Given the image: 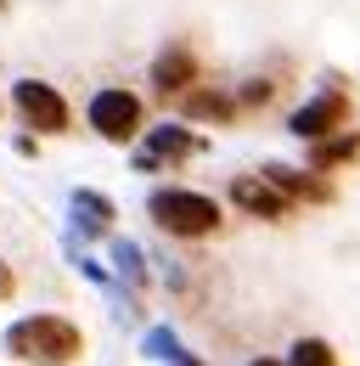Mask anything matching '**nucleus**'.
<instances>
[{
    "mask_svg": "<svg viewBox=\"0 0 360 366\" xmlns=\"http://www.w3.org/2000/svg\"><path fill=\"white\" fill-rule=\"evenodd\" d=\"M254 366H281V361H254Z\"/></svg>",
    "mask_w": 360,
    "mask_h": 366,
    "instance_id": "nucleus-15",
    "label": "nucleus"
},
{
    "mask_svg": "<svg viewBox=\"0 0 360 366\" xmlns=\"http://www.w3.org/2000/svg\"><path fill=\"white\" fill-rule=\"evenodd\" d=\"M6 293H11V276H6V265H0V299H6Z\"/></svg>",
    "mask_w": 360,
    "mask_h": 366,
    "instance_id": "nucleus-13",
    "label": "nucleus"
},
{
    "mask_svg": "<svg viewBox=\"0 0 360 366\" xmlns=\"http://www.w3.org/2000/svg\"><path fill=\"white\" fill-rule=\"evenodd\" d=\"M152 220L169 237H214L220 203H209L203 192H152Z\"/></svg>",
    "mask_w": 360,
    "mask_h": 366,
    "instance_id": "nucleus-2",
    "label": "nucleus"
},
{
    "mask_svg": "<svg viewBox=\"0 0 360 366\" xmlns=\"http://www.w3.org/2000/svg\"><path fill=\"white\" fill-rule=\"evenodd\" d=\"M6 350L34 366H68L79 361V327L62 316H29L17 327H6Z\"/></svg>",
    "mask_w": 360,
    "mask_h": 366,
    "instance_id": "nucleus-1",
    "label": "nucleus"
},
{
    "mask_svg": "<svg viewBox=\"0 0 360 366\" xmlns=\"http://www.w3.org/2000/svg\"><path fill=\"white\" fill-rule=\"evenodd\" d=\"M360 152V136H326V141H315V169H332V164H344V158H355Z\"/></svg>",
    "mask_w": 360,
    "mask_h": 366,
    "instance_id": "nucleus-11",
    "label": "nucleus"
},
{
    "mask_svg": "<svg viewBox=\"0 0 360 366\" xmlns=\"http://www.w3.org/2000/svg\"><path fill=\"white\" fill-rule=\"evenodd\" d=\"M191 152H197V136L180 130V124H164V130H152L146 147L135 152V169H164V164H180V158H191Z\"/></svg>",
    "mask_w": 360,
    "mask_h": 366,
    "instance_id": "nucleus-7",
    "label": "nucleus"
},
{
    "mask_svg": "<svg viewBox=\"0 0 360 366\" xmlns=\"http://www.w3.org/2000/svg\"><path fill=\"white\" fill-rule=\"evenodd\" d=\"M74 214H79V226H85V231H107L113 203H107V197H96V192H79V197H74Z\"/></svg>",
    "mask_w": 360,
    "mask_h": 366,
    "instance_id": "nucleus-10",
    "label": "nucleus"
},
{
    "mask_svg": "<svg viewBox=\"0 0 360 366\" xmlns=\"http://www.w3.org/2000/svg\"><path fill=\"white\" fill-rule=\"evenodd\" d=\"M186 113H191V119H231V113H236V102H231V96H214V91H197V85H191V91H186Z\"/></svg>",
    "mask_w": 360,
    "mask_h": 366,
    "instance_id": "nucleus-9",
    "label": "nucleus"
},
{
    "mask_svg": "<svg viewBox=\"0 0 360 366\" xmlns=\"http://www.w3.org/2000/svg\"><path fill=\"white\" fill-rule=\"evenodd\" d=\"M90 130L107 141H130L141 130V102L130 91H96L90 96Z\"/></svg>",
    "mask_w": 360,
    "mask_h": 366,
    "instance_id": "nucleus-4",
    "label": "nucleus"
},
{
    "mask_svg": "<svg viewBox=\"0 0 360 366\" xmlns=\"http://www.w3.org/2000/svg\"><path fill=\"white\" fill-rule=\"evenodd\" d=\"M231 203L248 209V214H259V220H287V209H293V197L270 175H236L231 181Z\"/></svg>",
    "mask_w": 360,
    "mask_h": 366,
    "instance_id": "nucleus-6",
    "label": "nucleus"
},
{
    "mask_svg": "<svg viewBox=\"0 0 360 366\" xmlns=\"http://www.w3.org/2000/svg\"><path fill=\"white\" fill-rule=\"evenodd\" d=\"M197 79V62H191V51L186 46H169L158 62H152V85L164 96H186V85Z\"/></svg>",
    "mask_w": 360,
    "mask_h": 366,
    "instance_id": "nucleus-8",
    "label": "nucleus"
},
{
    "mask_svg": "<svg viewBox=\"0 0 360 366\" xmlns=\"http://www.w3.org/2000/svg\"><path fill=\"white\" fill-rule=\"evenodd\" d=\"M287 366H338V361H332V350H326L321 338H299L293 355H287Z\"/></svg>",
    "mask_w": 360,
    "mask_h": 366,
    "instance_id": "nucleus-12",
    "label": "nucleus"
},
{
    "mask_svg": "<svg viewBox=\"0 0 360 366\" xmlns=\"http://www.w3.org/2000/svg\"><path fill=\"white\" fill-rule=\"evenodd\" d=\"M11 102H17V113H23L29 130H40V136L68 130V102L51 91L45 79H17V85H11Z\"/></svg>",
    "mask_w": 360,
    "mask_h": 366,
    "instance_id": "nucleus-3",
    "label": "nucleus"
},
{
    "mask_svg": "<svg viewBox=\"0 0 360 366\" xmlns=\"http://www.w3.org/2000/svg\"><path fill=\"white\" fill-rule=\"evenodd\" d=\"M344 113H349V102L344 91H321L315 102H304L293 119H287V130L304 141H326V136H344Z\"/></svg>",
    "mask_w": 360,
    "mask_h": 366,
    "instance_id": "nucleus-5",
    "label": "nucleus"
},
{
    "mask_svg": "<svg viewBox=\"0 0 360 366\" xmlns=\"http://www.w3.org/2000/svg\"><path fill=\"white\" fill-rule=\"evenodd\" d=\"M175 366H197V361H186V355H175Z\"/></svg>",
    "mask_w": 360,
    "mask_h": 366,
    "instance_id": "nucleus-14",
    "label": "nucleus"
}]
</instances>
